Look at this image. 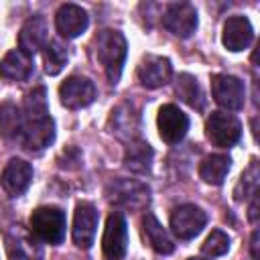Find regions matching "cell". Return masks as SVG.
I'll use <instances>...</instances> for the list:
<instances>
[{"instance_id": "6da1fadb", "label": "cell", "mask_w": 260, "mask_h": 260, "mask_svg": "<svg viewBox=\"0 0 260 260\" xmlns=\"http://www.w3.org/2000/svg\"><path fill=\"white\" fill-rule=\"evenodd\" d=\"M126 53H128V45H126V39L122 32L106 28L95 37V55H98V61L102 63L104 73L112 85H116L120 81Z\"/></svg>"}, {"instance_id": "7a4b0ae2", "label": "cell", "mask_w": 260, "mask_h": 260, "mask_svg": "<svg viewBox=\"0 0 260 260\" xmlns=\"http://www.w3.org/2000/svg\"><path fill=\"white\" fill-rule=\"evenodd\" d=\"M30 232L39 242L59 246L65 240V230H67V217L65 211L59 207H37L30 213Z\"/></svg>"}, {"instance_id": "3957f363", "label": "cell", "mask_w": 260, "mask_h": 260, "mask_svg": "<svg viewBox=\"0 0 260 260\" xmlns=\"http://www.w3.org/2000/svg\"><path fill=\"white\" fill-rule=\"evenodd\" d=\"M106 197L110 203L118 207L138 211L148 205L150 189L146 183L136 181V179H116L106 187Z\"/></svg>"}, {"instance_id": "277c9868", "label": "cell", "mask_w": 260, "mask_h": 260, "mask_svg": "<svg viewBox=\"0 0 260 260\" xmlns=\"http://www.w3.org/2000/svg\"><path fill=\"white\" fill-rule=\"evenodd\" d=\"M4 248L8 260H43V246L32 232L20 223H12L4 230Z\"/></svg>"}, {"instance_id": "5b68a950", "label": "cell", "mask_w": 260, "mask_h": 260, "mask_svg": "<svg viewBox=\"0 0 260 260\" xmlns=\"http://www.w3.org/2000/svg\"><path fill=\"white\" fill-rule=\"evenodd\" d=\"M205 134L213 146L230 148L242 136V124L234 114L228 112H211L205 122Z\"/></svg>"}, {"instance_id": "8992f818", "label": "cell", "mask_w": 260, "mask_h": 260, "mask_svg": "<svg viewBox=\"0 0 260 260\" xmlns=\"http://www.w3.org/2000/svg\"><path fill=\"white\" fill-rule=\"evenodd\" d=\"M211 93H213V100L230 112H238L244 108L246 87H244V81L234 75H225V73L213 75L211 77Z\"/></svg>"}, {"instance_id": "52a82bcc", "label": "cell", "mask_w": 260, "mask_h": 260, "mask_svg": "<svg viewBox=\"0 0 260 260\" xmlns=\"http://www.w3.org/2000/svg\"><path fill=\"white\" fill-rule=\"evenodd\" d=\"M207 223V215L201 207L193 203H185L173 209L171 213V232L179 240H191L195 238Z\"/></svg>"}, {"instance_id": "ba28073f", "label": "cell", "mask_w": 260, "mask_h": 260, "mask_svg": "<svg viewBox=\"0 0 260 260\" xmlns=\"http://www.w3.org/2000/svg\"><path fill=\"white\" fill-rule=\"evenodd\" d=\"M128 248V225L122 213H112L106 221L102 250L106 260H122Z\"/></svg>"}, {"instance_id": "9c48e42d", "label": "cell", "mask_w": 260, "mask_h": 260, "mask_svg": "<svg viewBox=\"0 0 260 260\" xmlns=\"http://www.w3.org/2000/svg\"><path fill=\"white\" fill-rule=\"evenodd\" d=\"M162 26L175 37L187 39L197 28V10L187 2L169 4L162 12Z\"/></svg>"}, {"instance_id": "30bf717a", "label": "cell", "mask_w": 260, "mask_h": 260, "mask_svg": "<svg viewBox=\"0 0 260 260\" xmlns=\"http://www.w3.org/2000/svg\"><path fill=\"white\" fill-rule=\"evenodd\" d=\"M136 77L140 81L142 87L146 89H156L162 87L171 81L173 77V65L167 57L160 55H146L142 57L138 69H136Z\"/></svg>"}, {"instance_id": "8fae6325", "label": "cell", "mask_w": 260, "mask_h": 260, "mask_svg": "<svg viewBox=\"0 0 260 260\" xmlns=\"http://www.w3.org/2000/svg\"><path fill=\"white\" fill-rule=\"evenodd\" d=\"M59 98L61 104L69 110H79L89 106L95 100V85L91 79L81 77V75H71L67 77L61 87H59Z\"/></svg>"}, {"instance_id": "7c38bea8", "label": "cell", "mask_w": 260, "mask_h": 260, "mask_svg": "<svg viewBox=\"0 0 260 260\" xmlns=\"http://www.w3.org/2000/svg\"><path fill=\"white\" fill-rule=\"evenodd\" d=\"M158 134L167 144H177L185 138L187 130H189V118L187 114H183L175 104H165L158 110Z\"/></svg>"}, {"instance_id": "4fadbf2b", "label": "cell", "mask_w": 260, "mask_h": 260, "mask_svg": "<svg viewBox=\"0 0 260 260\" xmlns=\"http://www.w3.org/2000/svg\"><path fill=\"white\" fill-rule=\"evenodd\" d=\"M22 120H24V118H22ZM53 140H55V122H53L51 116L24 120L20 142H22V146H24L26 150L39 152V150L47 148Z\"/></svg>"}, {"instance_id": "5bb4252c", "label": "cell", "mask_w": 260, "mask_h": 260, "mask_svg": "<svg viewBox=\"0 0 260 260\" xmlns=\"http://www.w3.org/2000/svg\"><path fill=\"white\" fill-rule=\"evenodd\" d=\"M95 230H98V211L91 203H79L75 207V215H73V242L77 248H91L93 238H95Z\"/></svg>"}, {"instance_id": "9a60e30c", "label": "cell", "mask_w": 260, "mask_h": 260, "mask_svg": "<svg viewBox=\"0 0 260 260\" xmlns=\"http://www.w3.org/2000/svg\"><path fill=\"white\" fill-rule=\"evenodd\" d=\"M30 181H32V167H30V162H26L22 158H10L0 177L2 189L10 197L22 195L28 189Z\"/></svg>"}, {"instance_id": "2e32d148", "label": "cell", "mask_w": 260, "mask_h": 260, "mask_svg": "<svg viewBox=\"0 0 260 260\" xmlns=\"http://www.w3.org/2000/svg\"><path fill=\"white\" fill-rule=\"evenodd\" d=\"M89 24V18H87V12L77 6V4H61L57 14H55V26H57V32L65 39H75L79 37Z\"/></svg>"}, {"instance_id": "e0dca14e", "label": "cell", "mask_w": 260, "mask_h": 260, "mask_svg": "<svg viewBox=\"0 0 260 260\" xmlns=\"http://www.w3.org/2000/svg\"><path fill=\"white\" fill-rule=\"evenodd\" d=\"M254 39V28L246 16H230L223 22V32H221V43L228 51H244Z\"/></svg>"}, {"instance_id": "ac0fdd59", "label": "cell", "mask_w": 260, "mask_h": 260, "mask_svg": "<svg viewBox=\"0 0 260 260\" xmlns=\"http://www.w3.org/2000/svg\"><path fill=\"white\" fill-rule=\"evenodd\" d=\"M47 32H49V26H47L45 16H41V14L30 16V18L22 24V28H20V35H18V49L32 57L37 51L45 49V45L49 43V41H47Z\"/></svg>"}, {"instance_id": "d6986e66", "label": "cell", "mask_w": 260, "mask_h": 260, "mask_svg": "<svg viewBox=\"0 0 260 260\" xmlns=\"http://www.w3.org/2000/svg\"><path fill=\"white\" fill-rule=\"evenodd\" d=\"M35 71V61L20 49H12L0 61V77L6 81H26Z\"/></svg>"}, {"instance_id": "ffe728a7", "label": "cell", "mask_w": 260, "mask_h": 260, "mask_svg": "<svg viewBox=\"0 0 260 260\" xmlns=\"http://www.w3.org/2000/svg\"><path fill=\"white\" fill-rule=\"evenodd\" d=\"M22 110L14 102L0 104V134L8 142H20L22 138Z\"/></svg>"}, {"instance_id": "44dd1931", "label": "cell", "mask_w": 260, "mask_h": 260, "mask_svg": "<svg viewBox=\"0 0 260 260\" xmlns=\"http://www.w3.org/2000/svg\"><path fill=\"white\" fill-rule=\"evenodd\" d=\"M152 148L148 142L144 140H130L126 150H124V167L130 169L132 173H138V175H144L150 171V165H152Z\"/></svg>"}, {"instance_id": "7402d4cb", "label": "cell", "mask_w": 260, "mask_h": 260, "mask_svg": "<svg viewBox=\"0 0 260 260\" xmlns=\"http://www.w3.org/2000/svg\"><path fill=\"white\" fill-rule=\"evenodd\" d=\"M142 230L144 236L150 244V248L158 254H171L175 250V244L171 240V236L167 234V230L158 223V219L154 217V213H144L142 217Z\"/></svg>"}, {"instance_id": "603a6c76", "label": "cell", "mask_w": 260, "mask_h": 260, "mask_svg": "<svg viewBox=\"0 0 260 260\" xmlns=\"http://www.w3.org/2000/svg\"><path fill=\"white\" fill-rule=\"evenodd\" d=\"M232 169V158L228 154H209L199 165V177L209 185H221Z\"/></svg>"}, {"instance_id": "cb8c5ba5", "label": "cell", "mask_w": 260, "mask_h": 260, "mask_svg": "<svg viewBox=\"0 0 260 260\" xmlns=\"http://www.w3.org/2000/svg\"><path fill=\"white\" fill-rule=\"evenodd\" d=\"M110 128L118 136H130V140H134V136L138 134V114L132 110V106L122 104L116 110H112Z\"/></svg>"}, {"instance_id": "d4e9b609", "label": "cell", "mask_w": 260, "mask_h": 260, "mask_svg": "<svg viewBox=\"0 0 260 260\" xmlns=\"http://www.w3.org/2000/svg\"><path fill=\"white\" fill-rule=\"evenodd\" d=\"M179 98L189 104L191 108L195 110H203L205 106V98H203V91H201V85L197 83V79L191 75V73H181L177 77V85H175Z\"/></svg>"}, {"instance_id": "484cf974", "label": "cell", "mask_w": 260, "mask_h": 260, "mask_svg": "<svg viewBox=\"0 0 260 260\" xmlns=\"http://www.w3.org/2000/svg\"><path fill=\"white\" fill-rule=\"evenodd\" d=\"M258 183H260V169H258V160L252 158L248 169L242 173L236 189H234V199L236 201H244L252 195L258 193Z\"/></svg>"}, {"instance_id": "4316f807", "label": "cell", "mask_w": 260, "mask_h": 260, "mask_svg": "<svg viewBox=\"0 0 260 260\" xmlns=\"http://www.w3.org/2000/svg\"><path fill=\"white\" fill-rule=\"evenodd\" d=\"M45 116H49L47 93H45V87L39 85L26 93L24 104H22V118L30 120V118H45Z\"/></svg>"}, {"instance_id": "83f0119b", "label": "cell", "mask_w": 260, "mask_h": 260, "mask_svg": "<svg viewBox=\"0 0 260 260\" xmlns=\"http://www.w3.org/2000/svg\"><path fill=\"white\" fill-rule=\"evenodd\" d=\"M43 59H45V73L57 75L67 63V51L59 41H49L43 49Z\"/></svg>"}, {"instance_id": "f1b7e54d", "label": "cell", "mask_w": 260, "mask_h": 260, "mask_svg": "<svg viewBox=\"0 0 260 260\" xmlns=\"http://www.w3.org/2000/svg\"><path fill=\"white\" fill-rule=\"evenodd\" d=\"M228 250H230V238H228V234H223L221 230H213V232L207 236V240L203 242V246H201V252H203L205 256H209V258L223 256Z\"/></svg>"}, {"instance_id": "f546056e", "label": "cell", "mask_w": 260, "mask_h": 260, "mask_svg": "<svg viewBox=\"0 0 260 260\" xmlns=\"http://www.w3.org/2000/svg\"><path fill=\"white\" fill-rule=\"evenodd\" d=\"M250 252H252V258H254V260H260V254H258V230H254V232H252Z\"/></svg>"}, {"instance_id": "4dcf8cb0", "label": "cell", "mask_w": 260, "mask_h": 260, "mask_svg": "<svg viewBox=\"0 0 260 260\" xmlns=\"http://www.w3.org/2000/svg\"><path fill=\"white\" fill-rule=\"evenodd\" d=\"M256 217H258V193L252 195V203H250V211H248L250 221H256Z\"/></svg>"}, {"instance_id": "1f68e13d", "label": "cell", "mask_w": 260, "mask_h": 260, "mask_svg": "<svg viewBox=\"0 0 260 260\" xmlns=\"http://www.w3.org/2000/svg\"><path fill=\"white\" fill-rule=\"evenodd\" d=\"M191 260H195V258H191Z\"/></svg>"}]
</instances>
